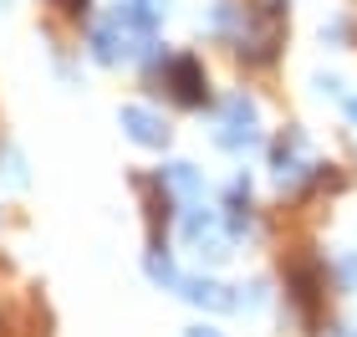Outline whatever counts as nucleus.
I'll list each match as a JSON object with an SVG mask.
<instances>
[{
  "instance_id": "7ed1b4c3",
  "label": "nucleus",
  "mask_w": 357,
  "mask_h": 337,
  "mask_svg": "<svg viewBox=\"0 0 357 337\" xmlns=\"http://www.w3.org/2000/svg\"><path fill=\"white\" fill-rule=\"evenodd\" d=\"M123 133L133 143H143V149H164L169 143V123L158 118V112H149V107H123Z\"/></svg>"
},
{
  "instance_id": "6e6552de",
  "label": "nucleus",
  "mask_w": 357,
  "mask_h": 337,
  "mask_svg": "<svg viewBox=\"0 0 357 337\" xmlns=\"http://www.w3.org/2000/svg\"><path fill=\"white\" fill-rule=\"evenodd\" d=\"M337 276H342V286L357 281V255H342V261H337Z\"/></svg>"
},
{
  "instance_id": "423d86ee",
  "label": "nucleus",
  "mask_w": 357,
  "mask_h": 337,
  "mask_svg": "<svg viewBox=\"0 0 357 337\" xmlns=\"http://www.w3.org/2000/svg\"><path fill=\"white\" fill-rule=\"evenodd\" d=\"M92 52L102 57V61H118V57L128 52V46H118V31L107 26V31H97V36H92Z\"/></svg>"
},
{
  "instance_id": "9b49d317",
  "label": "nucleus",
  "mask_w": 357,
  "mask_h": 337,
  "mask_svg": "<svg viewBox=\"0 0 357 337\" xmlns=\"http://www.w3.org/2000/svg\"><path fill=\"white\" fill-rule=\"evenodd\" d=\"M347 112H352V123H357V98H347Z\"/></svg>"
},
{
  "instance_id": "f03ea898",
  "label": "nucleus",
  "mask_w": 357,
  "mask_h": 337,
  "mask_svg": "<svg viewBox=\"0 0 357 337\" xmlns=\"http://www.w3.org/2000/svg\"><path fill=\"white\" fill-rule=\"evenodd\" d=\"M169 82H174V98L184 107H199L209 98V92H204V67L194 57H174L169 61Z\"/></svg>"
},
{
  "instance_id": "39448f33",
  "label": "nucleus",
  "mask_w": 357,
  "mask_h": 337,
  "mask_svg": "<svg viewBox=\"0 0 357 337\" xmlns=\"http://www.w3.org/2000/svg\"><path fill=\"white\" fill-rule=\"evenodd\" d=\"M164 184L174 189V195H204V179H199V169H194V164H169L164 169Z\"/></svg>"
},
{
  "instance_id": "0eeeda50",
  "label": "nucleus",
  "mask_w": 357,
  "mask_h": 337,
  "mask_svg": "<svg viewBox=\"0 0 357 337\" xmlns=\"http://www.w3.org/2000/svg\"><path fill=\"white\" fill-rule=\"evenodd\" d=\"M149 276L153 281H164V286H178V281H184V276H178V271H174V261H169V255H149Z\"/></svg>"
},
{
  "instance_id": "f257e3e1",
  "label": "nucleus",
  "mask_w": 357,
  "mask_h": 337,
  "mask_svg": "<svg viewBox=\"0 0 357 337\" xmlns=\"http://www.w3.org/2000/svg\"><path fill=\"white\" fill-rule=\"evenodd\" d=\"M225 118H220V133H215V143L220 149H250L255 143V107H250V98L245 92H235V98H225Z\"/></svg>"
},
{
  "instance_id": "9d476101",
  "label": "nucleus",
  "mask_w": 357,
  "mask_h": 337,
  "mask_svg": "<svg viewBox=\"0 0 357 337\" xmlns=\"http://www.w3.org/2000/svg\"><path fill=\"white\" fill-rule=\"evenodd\" d=\"M87 6H92V0H67V10H72V15H77V10H87Z\"/></svg>"
},
{
  "instance_id": "20e7f679",
  "label": "nucleus",
  "mask_w": 357,
  "mask_h": 337,
  "mask_svg": "<svg viewBox=\"0 0 357 337\" xmlns=\"http://www.w3.org/2000/svg\"><path fill=\"white\" fill-rule=\"evenodd\" d=\"M178 292H184L194 307H220V312H225V307H235V297L225 292L220 281H204V276H184V281H178Z\"/></svg>"
},
{
  "instance_id": "1a4fd4ad",
  "label": "nucleus",
  "mask_w": 357,
  "mask_h": 337,
  "mask_svg": "<svg viewBox=\"0 0 357 337\" xmlns=\"http://www.w3.org/2000/svg\"><path fill=\"white\" fill-rule=\"evenodd\" d=\"M189 337H220L215 327H189Z\"/></svg>"
}]
</instances>
